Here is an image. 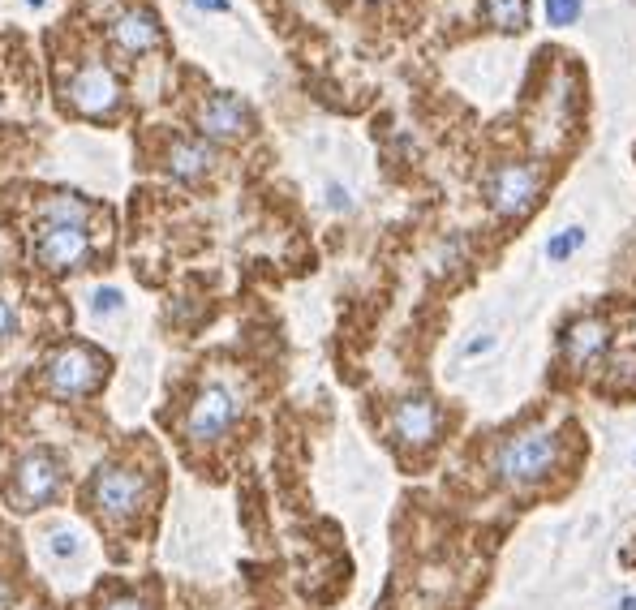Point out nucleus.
I'll return each instance as SVG.
<instances>
[{
  "label": "nucleus",
  "mask_w": 636,
  "mask_h": 610,
  "mask_svg": "<svg viewBox=\"0 0 636 610\" xmlns=\"http://www.w3.org/2000/svg\"><path fill=\"white\" fill-rule=\"evenodd\" d=\"M559 456H563V439L546 426H529V430H516L508 434L495 456H490V469L503 486L512 490H529V486H542L546 477L559 469Z\"/></svg>",
  "instance_id": "f257e3e1"
},
{
  "label": "nucleus",
  "mask_w": 636,
  "mask_h": 610,
  "mask_svg": "<svg viewBox=\"0 0 636 610\" xmlns=\"http://www.w3.org/2000/svg\"><path fill=\"white\" fill-rule=\"evenodd\" d=\"M108 374V357L91 344H65L56 348L43 366V387L52 391L56 400H78V396H91V391L104 383Z\"/></svg>",
  "instance_id": "f03ea898"
},
{
  "label": "nucleus",
  "mask_w": 636,
  "mask_h": 610,
  "mask_svg": "<svg viewBox=\"0 0 636 610\" xmlns=\"http://www.w3.org/2000/svg\"><path fill=\"white\" fill-rule=\"evenodd\" d=\"M91 503L104 520L125 525V520H134L142 512V503H147V477L138 469H129V464H99L91 473Z\"/></svg>",
  "instance_id": "7ed1b4c3"
},
{
  "label": "nucleus",
  "mask_w": 636,
  "mask_h": 610,
  "mask_svg": "<svg viewBox=\"0 0 636 610\" xmlns=\"http://www.w3.org/2000/svg\"><path fill=\"white\" fill-rule=\"evenodd\" d=\"M65 486V460L52 447H35L13 469V503L18 507H43L61 495Z\"/></svg>",
  "instance_id": "20e7f679"
},
{
  "label": "nucleus",
  "mask_w": 636,
  "mask_h": 610,
  "mask_svg": "<svg viewBox=\"0 0 636 610\" xmlns=\"http://www.w3.org/2000/svg\"><path fill=\"white\" fill-rule=\"evenodd\" d=\"M542 194V168L533 164H503L499 172H490L486 181V202L490 211H499L503 220L525 215Z\"/></svg>",
  "instance_id": "39448f33"
},
{
  "label": "nucleus",
  "mask_w": 636,
  "mask_h": 610,
  "mask_svg": "<svg viewBox=\"0 0 636 610\" xmlns=\"http://www.w3.org/2000/svg\"><path fill=\"white\" fill-rule=\"evenodd\" d=\"M237 413H241L237 391L224 383H207L198 391V400L190 404V413H185V434H190L194 443H215L220 434H228Z\"/></svg>",
  "instance_id": "423d86ee"
},
{
  "label": "nucleus",
  "mask_w": 636,
  "mask_h": 610,
  "mask_svg": "<svg viewBox=\"0 0 636 610\" xmlns=\"http://www.w3.org/2000/svg\"><path fill=\"white\" fill-rule=\"evenodd\" d=\"M35 258L43 271H78L91 258V232L86 228H61V224H39L35 232Z\"/></svg>",
  "instance_id": "0eeeda50"
},
{
  "label": "nucleus",
  "mask_w": 636,
  "mask_h": 610,
  "mask_svg": "<svg viewBox=\"0 0 636 610\" xmlns=\"http://www.w3.org/2000/svg\"><path fill=\"white\" fill-rule=\"evenodd\" d=\"M69 104H74L82 116H91V121L117 112V104H121L117 74H112L108 65H99V61H86L74 74V82H69Z\"/></svg>",
  "instance_id": "6e6552de"
},
{
  "label": "nucleus",
  "mask_w": 636,
  "mask_h": 610,
  "mask_svg": "<svg viewBox=\"0 0 636 610\" xmlns=\"http://www.w3.org/2000/svg\"><path fill=\"white\" fill-rule=\"evenodd\" d=\"M439 430H443V413L430 396H404L392 409V434L400 447H409V452L430 447L439 439Z\"/></svg>",
  "instance_id": "1a4fd4ad"
},
{
  "label": "nucleus",
  "mask_w": 636,
  "mask_h": 610,
  "mask_svg": "<svg viewBox=\"0 0 636 610\" xmlns=\"http://www.w3.org/2000/svg\"><path fill=\"white\" fill-rule=\"evenodd\" d=\"M198 129L207 134L211 142H233L241 138L245 129H250V112H245V104L237 95H211L207 104L198 108Z\"/></svg>",
  "instance_id": "9d476101"
},
{
  "label": "nucleus",
  "mask_w": 636,
  "mask_h": 610,
  "mask_svg": "<svg viewBox=\"0 0 636 610\" xmlns=\"http://www.w3.org/2000/svg\"><path fill=\"white\" fill-rule=\"evenodd\" d=\"M606 348H611V327H606L602 318H581V323H572L568 336H563V353H568L576 370H589Z\"/></svg>",
  "instance_id": "9b49d317"
},
{
  "label": "nucleus",
  "mask_w": 636,
  "mask_h": 610,
  "mask_svg": "<svg viewBox=\"0 0 636 610\" xmlns=\"http://www.w3.org/2000/svg\"><path fill=\"white\" fill-rule=\"evenodd\" d=\"M159 18L151 9H125L117 22H112V43H117L121 52L129 56H142V52H151L159 48Z\"/></svg>",
  "instance_id": "f8f14e48"
},
{
  "label": "nucleus",
  "mask_w": 636,
  "mask_h": 610,
  "mask_svg": "<svg viewBox=\"0 0 636 610\" xmlns=\"http://www.w3.org/2000/svg\"><path fill=\"white\" fill-rule=\"evenodd\" d=\"M164 164H168V172L177 181H198V177H207V172H211L215 151H211V142H202V138H177L168 147Z\"/></svg>",
  "instance_id": "ddd939ff"
},
{
  "label": "nucleus",
  "mask_w": 636,
  "mask_h": 610,
  "mask_svg": "<svg viewBox=\"0 0 636 610\" xmlns=\"http://www.w3.org/2000/svg\"><path fill=\"white\" fill-rule=\"evenodd\" d=\"M39 220L43 224H61V228H86L91 224V202L82 194H69V190H56L39 202Z\"/></svg>",
  "instance_id": "4468645a"
},
{
  "label": "nucleus",
  "mask_w": 636,
  "mask_h": 610,
  "mask_svg": "<svg viewBox=\"0 0 636 610\" xmlns=\"http://www.w3.org/2000/svg\"><path fill=\"white\" fill-rule=\"evenodd\" d=\"M486 22L499 31H525L529 0H486Z\"/></svg>",
  "instance_id": "2eb2a0df"
},
{
  "label": "nucleus",
  "mask_w": 636,
  "mask_h": 610,
  "mask_svg": "<svg viewBox=\"0 0 636 610\" xmlns=\"http://www.w3.org/2000/svg\"><path fill=\"white\" fill-rule=\"evenodd\" d=\"M581 245H585V232L581 228H568V232H555V237L546 241V254H551L555 263H563V258H572Z\"/></svg>",
  "instance_id": "dca6fc26"
},
{
  "label": "nucleus",
  "mask_w": 636,
  "mask_h": 610,
  "mask_svg": "<svg viewBox=\"0 0 636 610\" xmlns=\"http://www.w3.org/2000/svg\"><path fill=\"white\" fill-rule=\"evenodd\" d=\"M48 550L56 559H74V555H82V537L74 529H56V533H48Z\"/></svg>",
  "instance_id": "f3484780"
},
{
  "label": "nucleus",
  "mask_w": 636,
  "mask_h": 610,
  "mask_svg": "<svg viewBox=\"0 0 636 610\" xmlns=\"http://www.w3.org/2000/svg\"><path fill=\"white\" fill-rule=\"evenodd\" d=\"M91 310L99 314V318H108V314H121L125 310V297H121V288H95L91 293Z\"/></svg>",
  "instance_id": "a211bd4d"
},
{
  "label": "nucleus",
  "mask_w": 636,
  "mask_h": 610,
  "mask_svg": "<svg viewBox=\"0 0 636 610\" xmlns=\"http://www.w3.org/2000/svg\"><path fill=\"white\" fill-rule=\"evenodd\" d=\"M546 18H551V26H568L581 18V0H546Z\"/></svg>",
  "instance_id": "6ab92c4d"
},
{
  "label": "nucleus",
  "mask_w": 636,
  "mask_h": 610,
  "mask_svg": "<svg viewBox=\"0 0 636 610\" xmlns=\"http://www.w3.org/2000/svg\"><path fill=\"white\" fill-rule=\"evenodd\" d=\"M13 331H18V305L9 297H0V344L13 340Z\"/></svg>",
  "instance_id": "aec40b11"
},
{
  "label": "nucleus",
  "mask_w": 636,
  "mask_h": 610,
  "mask_svg": "<svg viewBox=\"0 0 636 610\" xmlns=\"http://www.w3.org/2000/svg\"><path fill=\"white\" fill-rule=\"evenodd\" d=\"M99 610H151V606L142 602L138 593H121V598H108V602L99 606Z\"/></svg>",
  "instance_id": "412c9836"
},
{
  "label": "nucleus",
  "mask_w": 636,
  "mask_h": 610,
  "mask_svg": "<svg viewBox=\"0 0 636 610\" xmlns=\"http://www.w3.org/2000/svg\"><path fill=\"white\" fill-rule=\"evenodd\" d=\"M327 202L336 211H349L353 207V198H349V190H344V185H327Z\"/></svg>",
  "instance_id": "4be33fe9"
},
{
  "label": "nucleus",
  "mask_w": 636,
  "mask_h": 610,
  "mask_svg": "<svg viewBox=\"0 0 636 610\" xmlns=\"http://www.w3.org/2000/svg\"><path fill=\"white\" fill-rule=\"evenodd\" d=\"M202 13H228V0H194Z\"/></svg>",
  "instance_id": "5701e85b"
},
{
  "label": "nucleus",
  "mask_w": 636,
  "mask_h": 610,
  "mask_svg": "<svg viewBox=\"0 0 636 610\" xmlns=\"http://www.w3.org/2000/svg\"><path fill=\"white\" fill-rule=\"evenodd\" d=\"M490 344H495V340H490V336H482V340H473V344H469V353H486Z\"/></svg>",
  "instance_id": "b1692460"
},
{
  "label": "nucleus",
  "mask_w": 636,
  "mask_h": 610,
  "mask_svg": "<svg viewBox=\"0 0 636 610\" xmlns=\"http://www.w3.org/2000/svg\"><path fill=\"white\" fill-rule=\"evenodd\" d=\"M619 610H636V598H624V602H619Z\"/></svg>",
  "instance_id": "393cba45"
},
{
  "label": "nucleus",
  "mask_w": 636,
  "mask_h": 610,
  "mask_svg": "<svg viewBox=\"0 0 636 610\" xmlns=\"http://www.w3.org/2000/svg\"><path fill=\"white\" fill-rule=\"evenodd\" d=\"M26 5H35V9H43V0H26Z\"/></svg>",
  "instance_id": "a878e982"
}]
</instances>
